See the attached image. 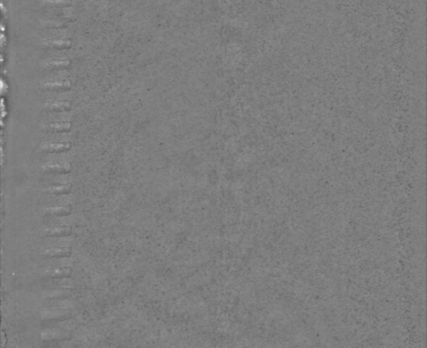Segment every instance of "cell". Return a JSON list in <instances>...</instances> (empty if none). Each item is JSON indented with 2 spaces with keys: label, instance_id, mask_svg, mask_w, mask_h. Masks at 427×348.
Segmentation results:
<instances>
[{
  "label": "cell",
  "instance_id": "3957f363",
  "mask_svg": "<svg viewBox=\"0 0 427 348\" xmlns=\"http://www.w3.org/2000/svg\"><path fill=\"white\" fill-rule=\"evenodd\" d=\"M71 255V247H51L40 252V256L43 258H61L69 257Z\"/></svg>",
  "mask_w": 427,
  "mask_h": 348
},
{
  "label": "cell",
  "instance_id": "30bf717a",
  "mask_svg": "<svg viewBox=\"0 0 427 348\" xmlns=\"http://www.w3.org/2000/svg\"><path fill=\"white\" fill-rule=\"evenodd\" d=\"M72 229L71 226H55L50 227L45 230L47 237H65L71 234Z\"/></svg>",
  "mask_w": 427,
  "mask_h": 348
},
{
  "label": "cell",
  "instance_id": "9c48e42d",
  "mask_svg": "<svg viewBox=\"0 0 427 348\" xmlns=\"http://www.w3.org/2000/svg\"><path fill=\"white\" fill-rule=\"evenodd\" d=\"M71 204H65V205H56V206H49L43 208V213L48 216H56V217H65L70 216L71 214Z\"/></svg>",
  "mask_w": 427,
  "mask_h": 348
},
{
  "label": "cell",
  "instance_id": "7a4b0ae2",
  "mask_svg": "<svg viewBox=\"0 0 427 348\" xmlns=\"http://www.w3.org/2000/svg\"><path fill=\"white\" fill-rule=\"evenodd\" d=\"M71 148V143L69 141L65 142H43L39 145V149L47 153L55 152H65Z\"/></svg>",
  "mask_w": 427,
  "mask_h": 348
},
{
  "label": "cell",
  "instance_id": "e0dca14e",
  "mask_svg": "<svg viewBox=\"0 0 427 348\" xmlns=\"http://www.w3.org/2000/svg\"><path fill=\"white\" fill-rule=\"evenodd\" d=\"M44 4L47 5H53V6H59V8H62L65 6H69L71 4V0H45L43 1Z\"/></svg>",
  "mask_w": 427,
  "mask_h": 348
},
{
  "label": "cell",
  "instance_id": "ac0fdd59",
  "mask_svg": "<svg viewBox=\"0 0 427 348\" xmlns=\"http://www.w3.org/2000/svg\"><path fill=\"white\" fill-rule=\"evenodd\" d=\"M41 25L46 28H65L67 26L66 22H57V20H42Z\"/></svg>",
  "mask_w": 427,
  "mask_h": 348
},
{
  "label": "cell",
  "instance_id": "52a82bcc",
  "mask_svg": "<svg viewBox=\"0 0 427 348\" xmlns=\"http://www.w3.org/2000/svg\"><path fill=\"white\" fill-rule=\"evenodd\" d=\"M41 88L45 91H65L71 88V82L70 80L49 81L42 84Z\"/></svg>",
  "mask_w": 427,
  "mask_h": 348
},
{
  "label": "cell",
  "instance_id": "ba28073f",
  "mask_svg": "<svg viewBox=\"0 0 427 348\" xmlns=\"http://www.w3.org/2000/svg\"><path fill=\"white\" fill-rule=\"evenodd\" d=\"M43 109L48 111H66L71 109V102L70 100H49L43 105Z\"/></svg>",
  "mask_w": 427,
  "mask_h": 348
},
{
  "label": "cell",
  "instance_id": "8fae6325",
  "mask_svg": "<svg viewBox=\"0 0 427 348\" xmlns=\"http://www.w3.org/2000/svg\"><path fill=\"white\" fill-rule=\"evenodd\" d=\"M43 66L45 69L49 70H62L67 69L71 66V58H58V59H51L44 61Z\"/></svg>",
  "mask_w": 427,
  "mask_h": 348
},
{
  "label": "cell",
  "instance_id": "2e32d148",
  "mask_svg": "<svg viewBox=\"0 0 427 348\" xmlns=\"http://www.w3.org/2000/svg\"><path fill=\"white\" fill-rule=\"evenodd\" d=\"M61 18H63L67 22H71V20H73L76 18V15H74L73 10L71 7H62L58 10L57 13Z\"/></svg>",
  "mask_w": 427,
  "mask_h": 348
},
{
  "label": "cell",
  "instance_id": "9a60e30c",
  "mask_svg": "<svg viewBox=\"0 0 427 348\" xmlns=\"http://www.w3.org/2000/svg\"><path fill=\"white\" fill-rule=\"evenodd\" d=\"M71 295V290L70 289H57L53 290L51 292H48L44 295L46 299H61V298H68Z\"/></svg>",
  "mask_w": 427,
  "mask_h": 348
},
{
  "label": "cell",
  "instance_id": "277c9868",
  "mask_svg": "<svg viewBox=\"0 0 427 348\" xmlns=\"http://www.w3.org/2000/svg\"><path fill=\"white\" fill-rule=\"evenodd\" d=\"M71 311L66 309H49L42 311L40 318L42 320H63L70 318Z\"/></svg>",
  "mask_w": 427,
  "mask_h": 348
},
{
  "label": "cell",
  "instance_id": "8992f818",
  "mask_svg": "<svg viewBox=\"0 0 427 348\" xmlns=\"http://www.w3.org/2000/svg\"><path fill=\"white\" fill-rule=\"evenodd\" d=\"M41 129L45 132L51 133H62L69 132L71 129V122H53L41 125Z\"/></svg>",
  "mask_w": 427,
  "mask_h": 348
},
{
  "label": "cell",
  "instance_id": "6da1fadb",
  "mask_svg": "<svg viewBox=\"0 0 427 348\" xmlns=\"http://www.w3.org/2000/svg\"><path fill=\"white\" fill-rule=\"evenodd\" d=\"M41 339L43 341H50V340H69L71 334L69 331L62 330V329H47L42 331L41 334Z\"/></svg>",
  "mask_w": 427,
  "mask_h": 348
},
{
  "label": "cell",
  "instance_id": "7c38bea8",
  "mask_svg": "<svg viewBox=\"0 0 427 348\" xmlns=\"http://www.w3.org/2000/svg\"><path fill=\"white\" fill-rule=\"evenodd\" d=\"M44 45L55 49H67L72 45V42L69 39H45Z\"/></svg>",
  "mask_w": 427,
  "mask_h": 348
},
{
  "label": "cell",
  "instance_id": "5b68a950",
  "mask_svg": "<svg viewBox=\"0 0 427 348\" xmlns=\"http://www.w3.org/2000/svg\"><path fill=\"white\" fill-rule=\"evenodd\" d=\"M42 170L51 174H69L71 171L70 163H48L42 165Z\"/></svg>",
  "mask_w": 427,
  "mask_h": 348
},
{
  "label": "cell",
  "instance_id": "4fadbf2b",
  "mask_svg": "<svg viewBox=\"0 0 427 348\" xmlns=\"http://www.w3.org/2000/svg\"><path fill=\"white\" fill-rule=\"evenodd\" d=\"M71 191V184H70V183L55 185V186H50V187H47V188L43 189V192L48 193V194H53V195L68 194Z\"/></svg>",
  "mask_w": 427,
  "mask_h": 348
},
{
  "label": "cell",
  "instance_id": "5bb4252c",
  "mask_svg": "<svg viewBox=\"0 0 427 348\" xmlns=\"http://www.w3.org/2000/svg\"><path fill=\"white\" fill-rule=\"evenodd\" d=\"M71 274H72V269L70 267H61L47 272V275L52 279L69 278L71 276Z\"/></svg>",
  "mask_w": 427,
  "mask_h": 348
}]
</instances>
